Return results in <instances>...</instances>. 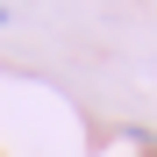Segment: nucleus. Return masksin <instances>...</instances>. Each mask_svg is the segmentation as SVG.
Returning <instances> with one entry per match:
<instances>
[]
</instances>
